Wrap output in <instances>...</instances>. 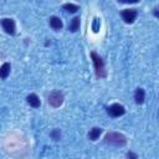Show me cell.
<instances>
[{
  "mask_svg": "<svg viewBox=\"0 0 159 159\" xmlns=\"http://www.w3.org/2000/svg\"><path fill=\"white\" fill-rule=\"evenodd\" d=\"M104 142L111 144V145H116V147H123L127 144V138L122 134V133H117V132H108L104 137Z\"/></svg>",
  "mask_w": 159,
  "mask_h": 159,
  "instance_id": "obj_1",
  "label": "cell"
},
{
  "mask_svg": "<svg viewBox=\"0 0 159 159\" xmlns=\"http://www.w3.org/2000/svg\"><path fill=\"white\" fill-rule=\"evenodd\" d=\"M91 57H92V60H93L96 76H97V77H106V76H107V72H106L104 61L102 60V57H101L99 55H97L96 52H91Z\"/></svg>",
  "mask_w": 159,
  "mask_h": 159,
  "instance_id": "obj_2",
  "label": "cell"
},
{
  "mask_svg": "<svg viewBox=\"0 0 159 159\" xmlns=\"http://www.w3.org/2000/svg\"><path fill=\"white\" fill-rule=\"evenodd\" d=\"M62 103H63V94L60 91H53L48 96V104L52 106L53 108L60 107Z\"/></svg>",
  "mask_w": 159,
  "mask_h": 159,
  "instance_id": "obj_3",
  "label": "cell"
},
{
  "mask_svg": "<svg viewBox=\"0 0 159 159\" xmlns=\"http://www.w3.org/2000/svg\"><path fill=\"white\" fill-rule=\"evenodd\" d=\"M107 112H108V114L112 116V117H119V116H123V114L125 113V109H124V107H123L122 104H119V103H113L112 106H109V107L107 108Z\"/></svg>",
  "mask_w": 159,
  "mask_h": 159,
  "instance_id": "obj_4",
  "label": "cell"
},
{
  "mask_svg": "<svg viewBox=\"0 0 159 159\" xmlns=\"http://www.w3.org/2000/svg\"><path fill=\"white\" fill-rule=\"evenodd\" d=\"M137 15H138V12L135 9H125L122 11V17L127 24H132L135 20Z\"/></svg>",
  "mask_w": 159,
  "mask_h": 159,
  "instance_id": "obj_5",
  "label": "cell"
},
{
  "mask_svg": "<svg viewBox=\"0 0 159 159\" xmlns=\"http://www.w3.org/2000/svg\"><path fill=\"white\" fill-rule=\"evenodd\" d=\"M1 26L5 30L6 34L14 35L15 34V22L12 19H2L1 20Z\"/></svg>",
  "mask_w": 159,
  "mask_h": 159,
  "instance_id": "obj_6",
  "label": "cell"
},
{
  "mask_svg": "<svg viewBox=\"0 0 159 159\" xmlns=\"http://www.w3.org/2000/svg\"><path fill=\"white\" fill-rule=\"evenodd\" d=\"M50 26H51L53 30L58 31V30L62 29L63 24H62V20H61L60 17H57V16H52V17H50Z\"/></svg>",
  "mask_w": 159,
  "mask_h": 159,
  "instance_id": "obj_7",
  "label": "cell"
},
{
  "mask_svg": "<svg viewBox=\"0 0 159 159\" xmlns=\"http://www.w3.org/2000/svg\"><path fill=\"white\" fill-rule=\"evenodd\" d=\"M26 101H27V103H29L31 107H34V108H37V107H40V104H41L40 98H39L35 93L29 94V96H27V98H26Z\"/></svg>",
  "mask_w": 159,
  "mask_h": 159,
  "instance_id": "obj_8",
  "label": "cell"
},
{
  "mask_svg": "<svg viewBox=\"0 0 159 159\" xmlns=\"http://www.w3.org/2000/svg\"><path fill=\"white\" fill-rule=\"evenodd\" d=\"M144 98H145V92L143 88H137L135 93H134V99H135V103L138 104H142L144 102Z\"/></svg>",
  "mask_w": 159,
  "mask_h": 159,
  "instance_id": "obj_9",
  "label": "cell"
},
{
  "mask_svg": "<svg viewBox=\"0 0 159 159\" xmlns=\"http://www.w3.org/2000/svg\"><path fill=\"white\" fill-rule=\"evenodd\" d=\"M101 133H102V129L98 128V127H94V128H92V129L89 130V133H88V139H89V140H97V139L99 138Z\"/></svg>",
  "mask_w": 159,
  "mask_h": 159,
  "instance_id": "obj_10",
  "label": "cell"
},
{
  "mask_svg": "<svg viewBox=\"0 0 159 159\" xmlns=\"http://www.w3.org/2000/svg\"><path fill=\"white\" fill-rule=\"evenodd\" d=\"M10 68H11L10 63L5 62V63H4V65L0 67V78L5 80V78L9 76V73H10Z\"/></svg>",
  "mask_w": 159,
  "mask_h": 159,
  "instance_id": "obj_11",
  "label": "cell"
},
{
  "mask_svg": "<svg viewBox=\"0 0 159 159\" xmlns=\"http://www.w3.org/2000/svg\"><path fill=\"white\" fill-rule=\"evenodd\" d=\"M78 29H80V17H78V16H76V17H73V19H72V21H71V25H70L68 30H70V31H72V32H76Z\"/></svg>",
  "mask_w": 159,
  "mask_h": 159,
  "instance_id": "obj_12",
  "label": "cell"
},
{
  "mask_svg": "<svg viewBox=\"0 0 159 159\" xmlns=\"http://www.w3.org/2000/svg\"><path fill=\"white\" fill-rule=\"evenodd\" d=\"M63 9H66V10L70 11V12H76V11L78 10V6L75 5V4H70V2H67V4H63Z\"/></svg>",
  "mask_w": 159,
  "mask_h": 159,
  "instance_id": "obj_13",
  "label": "cell"
},
{
  "mask_svg": "<svg viewBox=\"0 0 159 159\" xmlns=\"http://www.w3.org/2000/svg\"><path fill=\"white\" fill-rule=\"evenodd\" d=\"M51 137H52L55 140H58V139L61 138V132H60V129H53V130L51 132Z\"/></svg>",
  "mask_w": 159,
  "mask_h": 159,
  "instance_id": "obj_14",
  "label": "cell"
},
{
  "mask_svg": "<svg viewBox=\"0 0 159 159\" xmlns=\"http://www.w3.org/2000/svg\"><path fill=\"white\" fill-rule=\"evenodd\" d=\"M99 27H101L99 20H98V19H94V21H93V31H94V32H98Z\"/></svg>",
  "mask_w": 159,
  "mask_h": 159,
  "instance_id": "obj_15",
  "label": "cell"
},
{
  "mask_svg": "<svg viewBox=\"0 0 159 159\" xmlns=\"http://www.w3.org/2000/svg\"><path fill=\"white\" fill-rule=\"evenodd\" d=\"M127 158H128V159H138L137 154H134L133 152H129V153H127Z\"/></svg>",
  "mask_w": 159,
  "mask_h": 159,
  "instance_id": "obj_16",
  "label": "cell"
}]
</instances>
